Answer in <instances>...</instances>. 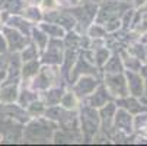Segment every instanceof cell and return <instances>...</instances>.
Returning <instances> with one entry per match:
<instances>
[{"label": "cell", "instance_id": "6da1fadb", "mask_svg": "<svg viewBox=\"0 0 147 146\" xmlns=\"http://www.w3.org/2000/svg\"><path fill=\"white\" fill-rule=\"evenodd\" d=\"M55 133V126L53 123H44L42 120H38L31 123L25 134L31 142H48V139H53Z\"/></svg>", "mask_w": 147, "mask_h": 146}, {"label": "cell", "instance_id": "7a4b0ae2", "mask_svg": "<svg viewBox=\"0 0 147 146\" xmlns=\"http://www.w3.org/2000/svg\"><path fill=\"white\" fill-rule=\"evenodd\" d=\"M105 86H107L108 92L112 96L124 98L130 95L127 77L121 73H107V76H105Z\"/></svg>", "mask_w": 147, "mask_h": 146}, {"label": "cell", "instance_id": "3957f363", "mask_svg": "<svg viewBox=\"0 0 147 146\" xmlns=\"http://www.w3.org/2000/svg\"><path fill=\"white\" fill-rule=\"evenodd\" d=\"M82 132L85 133L86 136H92L98 132V127H99V123H100V118L98 117L96 111L92 110V107H85L82 111Z\"/></svg>", "mask_w": 147, "mask_h": 146}, {"label": "cell", "instance_id": "277c9868", "mask_svg": "<svg viewBox=\"0 0 147 146\" xmlns=\"http://www.w3.org/2000/svg\"><path fill=\"white\" fill-rule=\"evenodd\" d=\"M115 114H117V105L115 104H105L99 113L100 124H102V132L107 133V130H112L115 127ZM114 132V130H112Z\"/></svg>", "mask_w": 147, "mask_h": 146}, {"label": "cell", "instance_id": "5b68a950", "mask_svg": "<svg viewBox=\"0 0 147 146\" xmlns=\"http://www.w3.org/2000/svg\"><path fill=\"white\" fill-rule=\"evenodd\" d=\"M133 129H134V120L131 117V113L127 111V110H124V108L117 110V114H115V130L128 134V133L133 132Z\"/></svg>", "mask_w": 147, "mask_h": 146}, {"label": "cell", "instance_id": "8992f818", "mask_svg": "<svg viewBox=\"0 0 147 146\" xmlns=\"http://www.w3.org/2000/svg\"><path fill=\"white\" fill-rule=\"evenodd\" d=\"M98 86V80L95 77H90V76H86L83 75L79 82L74 85V94L79 96V98H85V96H89Z\"/></svg>", "mask_w": 147, "mask_h": 146}, {"label": "cell", "instance_id": "52a82bcc", "mask_svg": "<svg viewBox=\"0 0 147 146\" xmlns=\"http://www.w3.org/2000/svg\"><path fill=\"white\" fill-rule=\"evenodd\" d=\"M127 82H128V89H130V95L133 96H143L144 94V80L140 75H137V72L128 70L127 72Z\"/></svg>", "mask_w": 147, "mask_h": 146}, {"label": "cell", "instance_id": "ba28073f", "mask_svg": "<svg viewBox=\"0 0 147 146\" xmlns=\"http://www.w3.org/2000/svg\"><path fill=\"white\" fill-rule=\"evenodd\" d=\"M109 95H111V94L108 92L107 86L102 85V86H99L96 91H93V92L88 96L86 102H88V105H90L92 108L103 107L105 104H107V101H108V96H109Z\"/></svg>", "mask_w": 147, "mask_h": 146}, {"label": "cell", "instance_id": "9c48e42d", "mask_svg": "<svg viewBox=\"0 0 147 146\" xmlns=\"http://www.w3.org/2000/svg\"><path fill=\"white\" fill-rule=\"evenodd\" d=\"M117 107H121L124 110H127L131 114H140V111H144V108L141 107V104L133 95L131 96L127 95V96H124V98H119L117 101Z\"/></svg>", "mask_w": 147, "mask_h": 146}, {"label": "cell", "instance_id": "30bf717a", "mask_svg": "<svg viewBox=\"0 0 147 146\" xmlns=\"http://www.w3.org/2000/svg\"><path fill=\"white\" fill-rule=\"evenodd\" d=\"M61 107L64 108V110H74L77 107V104H79V96L73 92H66V94H63L61 96Z\"/></svg>", "mask_w": 147, "mask_h": 146}, {"label": "cell", "instance_id": "8fae6325", "mask_svg": "<svg viewBox=\"0 0 147 146\" xmlns=\"http://www.w3.org/2000/svg\"><path fill=\"white\" fill-rule=\"evenodd\" d=\"M122 67H124V63L121 61L119 56H112L105 63V72L107 73H119Z\"/></svg>", "mask_w": 147, "mask_h": 146}, {"label": "cell", "instance_id": "7c38bea8", "mask_svg": "<svg viewBox=\"0 0 147 146\" xmlns=\"http://www.w3.org/2000/svg\"><path fill=\"white\" fill-rule=\"evenodd\" d=\"M45 94H47L45 95V104H47V105H50V107H54L55 104H58L61 101V96H63V91L58 89V88L51 89V91H48Z\"/></svg>", "mask_w": 147, "mask_h": 146}, {"label": "cell", "instance_id": "4fadbf2b", "mask_svg": "<svg viewBox=\"0 0 147 146\" xmlns=\"http://www.w3.org/2000/svg\"><path fill=\"white\" fill-rule=\"evenodd\" d=\"M95 61L98 65H105L107 61L109 60L108 57H109V50L108 48H100V50H98L96 51V54H95Z\"/></svg>", "mask_w": 147, "mask_h": 146}, {"label": "cell", "instance_id": "5bb4252c", "mask_svg": "<svg viewBox=\"0 0 147 146\" xmlns=\"http://www.w3.org/2000/svg\"><path fill=\"white\" fill-rule=\"evenodd\" d=\"M45 29V32L51 37H63V29L60 28V25L57 24H50L48 26H42Z\"/></svg>", "mask_w": 147, "mask_h": 146}, {"label": "cell", "instance_id": "9a60e30c", "mask_svg": "<svg viewBox=\"0 0 147 146\" xmlns=\"http://www.w3.org/2000/svg\"><path fill=\"white\" fill-rule=\"evenodd\" d=\"M89 34L90 37H95V38H99V37H103V35H107V29H105L102 25L99 24H95L89 28Z\"/></svg>", "mask_w": 147, "mask_h": 146}, {"label": "cell", "instance_id": "2e32d148", "mask_svg": "<svg viewBox=\"0 0 147 146\" xmlns=\"http://www.w3.org/2000/svg\"><path fill=\"white\" fill-rule=\"evenodd\" d=\"M36 73H38V65H36L35 60L29 61V63L24 67V75H25V76H34V75H36Z\"/></svg>", "mask_w": 147, "mask_h": 146}, {"label": "cell", "instance_id": "e0dca14e", "mask_svg": "<svg viewBox=\"0 0 147 146\" xmlns=\"http://www.w3.org/2000/svg\"><path fill=\"white\" fill-rule=\"evenodd\" d=\"M24 60H34L36 58V48L35 47H28L25 51H24Z\"/></svg>", "mask_w": 147, "mask_h": 146}, {"label": "cell", "instance_id": "ac0fdd59", "mask_svg": "<svg viewBox=\"0 0 147 146\" xmlns=\"http://www.w3.org/2000/svg\"><path fill=\"white\" fill-rule=\"evenodd\" d=\"M85 0H61V3H64V5H69V6H79L82 5Z\"/></svg>", "mask_w": 147, "mask_h": 146}, {"label": "cell", "instance_id": "d6986e66", "mask_svg": "<svg viewBox=\"0 0 147 146\" xmlns=\"http://www.w3.org/2000/svg\"><path fill=\"white\" fill-rule=\"evenodd\" d=\"M147 3V0H134V5L137 6V7H140V6H144Z\"/></svg>", "mask_w": 147, "mask_h": 146}, {"label": "cell", "instance_id": "ffe728a7", "mask_svg": "<svg viewBox=\"0 0 147 146\" xmlns=\"http://www.w3.org/2000/svg\"><path fill=\"white\" fill-rule=\"evenodd\" d=\"M141 41H143V43H147V32H144V35H143Z\"/></svg>", "mask_w": 147, "mask_h": 146}, {"label": "cell", "instance_id": "44dd1931", "mask_svg": "<svg viewBox=\"0 0 147 146\" xmlns=\"http://www.w3.org/2000/svg\"><path fill=\"white\" fill-rule=\"evenodd\" d=\"M144 10H146V13H147V3L144 5Z\"/></svg>", "mask_w": 147, "mask_h": 146}, {"label": "cell", "instance_id": "7402d4cb", "mask_svg": "<svg viewBox=\"0 0 147 146\" xmlns=\"http://www.w3.org/2000/svg\"><path fill=\"white\" fill-rule=\"evenodd\" d=\"M92 2H93V3H95V2H100V0H92Z\"/></svg>", "mask_w": 147, "mask_h": 146}]
</instances>
